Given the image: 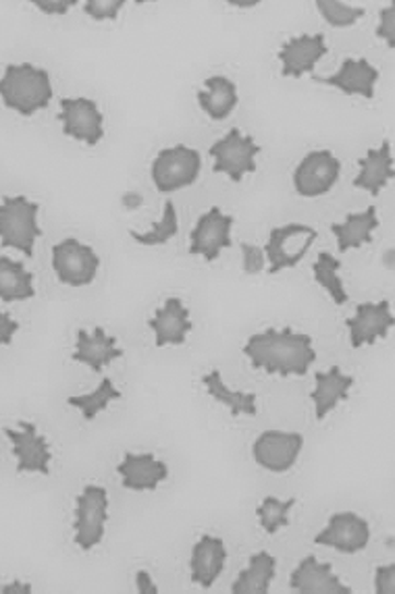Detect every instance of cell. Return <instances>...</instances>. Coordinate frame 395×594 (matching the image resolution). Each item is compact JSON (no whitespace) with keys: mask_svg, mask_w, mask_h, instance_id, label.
Segmentation results:
<instances>
[{"mask_svg":"<svg viewBox=\"0 0 395 594\" xmlns=\"http://www.w3.org/2000/svg\"><path fill=\"white\" fill-rule=\"evenodd\" d=\"M248 570L237 575V580L231 586L233 594H267L270 591V582L275 578L277 561L267 551L254 554L249 557Z\"/></svg>","mask_w":395,"mask_h":594,"instance_id":"27","label":"cell"},{"mask_svg":"<svg viewBox=\"0 0 395 594\" xmlns=\"http://www.w3.org/2000/svg\"><path fill=\"white\" fill-rule=\"evenodd\" d=\"M376 38L387 42L390 48H395V0L379 13Z\"/></svg>","mask_w":395,"mask_h":594,"instance_id":"36","label":"cell"},{"mask_svg":"<svg viewBox=\"0 0 395 594\" xmlns=\"http://www.w3.org/2000/svg\"><path fill=\"white\" fill-rule=\"evenodd\" d=\"M202 168V159L198 150L187 145H173L165 148L152 161V182L161 194H173L184 187H189L198 179Z\"/></svg>","mask_w":395,"mask_h":594,"instance_id":"4","label":"cell"},{"mask_svg":"<svg viewBox=\"0 0 395 594\" xmlns=\"http://www.w3.org/2000/svg\"><path fill=\"white\" fill-rule=\"evenodd\" d=\"M207 92H198L196 98L198 104L202 106V110L207 113L212 121H223L231 115V110L237 104V88L235 83L223 78V75H212L208 78Z\"/></svg>","mask_w":395,"mask_h":594,"instance_id":"26","label":"cell"},{"mask_svg":"<svg viewBox=\"0 0 395 594\" xmlns=\"http://www.w3.org/2000/svg\"><path fill=\"white\" fill-rule=\"evenodd\" d=\"M34 275L21 263L11 258H0V298L2 302H23L36 295L34 291Z\"/></svg>","mask_w":395,"mask_h":594,"instance_id":"29","label":"cell"},{"mask_svg":"<svg viewBox=\"0 0 395 594\" xmlns=\"http://www.w3.org/2000/svg\"><path fill=\"white\" fill-rule=\"evenodd\" d=\"M59 121L62 133L78 142L96 145L103 140V113L92 98H62Z\"/></svg>","mask_w":395,"mask_h":594,"instance_id":"12","label":"cell"},{"mask_svg":"<svg viewBox=\"0 0 395 594\" xmlns=\"http://www.w3.org/2000/svg\"><path fill=\"white\" fill-rule=\"evenodd\" d=\"M360 173L353 179V187L379 196L383 187L395 179L394 156L390 140H383L379 148H371L364 159H360Z\"/></svg>","mask_w":395,"mask_h":594,"instance_id":"23","label":"cell"},{"mask_svg":"<svg viewBox=\"0 0 395 594\" xmlns=\"http://www.w3.org/2000/svg\"><path fill=\"white\" fill-rule=\"evenodd\" d=\"M346 325L350 328L352 348L358 349L362 346H374L379 339L387 337L390 328L395 327V316L387 300L379 304L364 302L356 306V314L346 321Z\"/></svg>","mask_w":395,"mask_h":594,"instance_id":"14","label":"cell"},{"mask_svg":"<svg viewBox=\"0 0 395 594\" xmlns=\"http://www.w3.org/2000/svg\"><path fill=\"white\" fill-rule=\"evenodd\" d=\"M316 387L311 393L314 401L316 420H325L341 401L348 399V393L353 387V376L344 374L339 366H333L329 372H314Z\"/></svg>","mask_w":395,"mask_h":594,"instance_id":"24","label":"cell"},{"mask_svg":"<svg viewBox=\"0 0 395 594\" xmlns=\"http://www.w3.org/2000/svg\"><path fill=\"white\" fill-rule=\"evenodd\" d=\"M371 540V526L358 513H333L329 524L316 534L314 543L332 547L339 554L353 555L364 551Z\"/></svg>","mask_w":395,"mask_h":594,"instance_id":"11","label":"cell"},{"mask_svg":"<svg viewBox=\"0 0 395 594\" xmlns=\"http://www.w3.org/2000/svg\"><path fill=\"white\" fill-rule=\"evenodd\" d=\"M0 96L7 108L23 117H32L34 113L46 108L53 98L50 75L46 69L30 62L9 65L0 82Z\"/></svg>","mask_w":395,"mask_h":594,"instance_id":"2","label":"cell"},{"mask_svg":"<svg viewBox=\"0 0 395 594\" xmlns=\"http://www.w3.org/2000/svg\"><path fill=\"white\" fill-rule=\"evenodd\" d=\"M225 561H228L225 543L217 536L205 534L191 549V557H189L191 580L200 584L202 589H210L217 582V578L223 574Z\"/></svg>","mask_w":395,"mask_h":594,"instance_id":"20","label":"cell"},{"mask_svg":"<svg viewBox=\"0 0 395 594\" xmlns=\"http://www.w3.org/2000/svg\"><path fill=\"white\" fill-rule=\"evenodd\" d=\"M316 237L318 233L314 226L300 225V223L275 226L270 231L269 242L265 247L269 256L270 275H277L279 270H286V268L298 267L309 254L312 244L316 242Z\"/></svg>","mask_w":395,"mask_h":594,"instance_id":"6","label":"cell"},{"mask_svg":"<svg viewBox=\"0 0 395 594\" xmlns=\"http://www.w3.org/2000/svg\"><path fill=\"white\" fill-rule=\"evenodd\" d=\"M329 53L323 34H302L286 42L279 50V61L283 65V78H302L312 73L314 65Z\"/></svg>","mask_w":395,"mask_h":594,"instance_id":"16","label":"cell"},{"mask_svg":"<svg viewBox=\"0 0 395 594\" xmlns=\"http://www.w3.org/2000/svg\"><path fill=\"white\" fill-rule=\"evenodd\" d=\"M179 231V219H177V210L173 202H166L163 210V219L159 223L150 226V231L140 233V231H129L131 240H136L142 246H163L166 242H171Z\"/></svg>","mask_w":395,"mask_h":594,"instance_id":"32","label":"cell"},{"mask_svg":"<svg viewBox=\"0 0 395 594\" xmlns=\"http://www.w3.org/2000/svg\"><path fill=\"white\" fill-rule=\"evenodd\" d=\"M293 505H295V499L281 501L277 497H267L263 505L256 510L260 528L267 534H275L290 526V510Z\"/></svg>","mask_w":395,"mask_h":594,"instance_id":"33","label":"cell"},{"mask_svg":"<svg viewBox=\"0 0 395 594\" xmlns=\"http://www.w3.org/2000/svg\"><path fill=\"white\" fill-rule=\"evenodd\" d=\"M231 226L233 219L223 214L221 208H210L205 212L189 235V254L205 256L214 263L225 247H231Z\"/></svg>","mask_w":395,"mask_h":594,"instance_id":"13","label":"cell"},{"mask_svg":"<svg viewBox=\"0 0 395 594\" xmlns=\"http://www.w3.org/2000/svg\"><path fill=\"white\" fill-rule=\"evenodd\" d=\"M117 399H121V391L113 385L111 378H103V383H101L98 389L92 391V393H88V395L69 397L67 404H69L71 408H78V410L82 411L83 418L90 422V420H94L101 411L106 410L111 401H117Z\"/></svg>","mask_w":395,"mask_h":594,"instance_id":"31","label":"cell"},{"mask_svg":"<svg viewBox=\"0 0 395 594\" xmlns=\"http://www.w3.org/2000/svg\"><path fill=\"white\" fill-rule=\"evenodd\" d=\"M21 431H13L4 427V434L13 445V455L18 459V471H38L48 476L50 474V450L46 439L38 434L36 424L20 422Z\"/></svg>","mask_w":395,"mask_h":594,"instance_id":"15","label":"cell"},{"mask_svg":"<svg viewBox=\"0 0 395 594\" xmlns=\"http://www.w3.org/2000/svg\"><path fill=\"white\" fill-rule=\"evenodd\" d=\"M341 173L339 159L329 150L309 152L293 171V187L302 198L325 196L337 184Z\"/></svg>","mask_w":395,"mask_h":594,"instance_id":"9","label":"cell"},{"mask_svg":"<svg viewBox=\"0 0 395 594\" xmlns=\"http://www.w3.org/2000/svg\"><path fill=\"white\" fill-rule=\"evenodd\" d=\"M2 593L27 594L32 593V586H27V584H18V582H15V584H9V586H4V589H2Z\"/></svg>","mask_w":395,"mask_h":594,"instance_id":"42","label":"cell"},{"mask_svg":"<svg viewBox=\"0 0 395 594\" xmlns=\"http://www.w3.org/2000/svg\"><path fill=\"white\" fill-rule=\"evenodd\" d=\"M202 385L214 401L223 404L231 411V416H256V395L229 389L219 370L205 374Z\"/></svg>","mask_w":395,"mask_h":594,"instance_id":"28","label":"cell"},{"mask_svg":"<svg viewBox=\"0 0 395 594\" xmlns=\"http://www.w3.org/2000/svg\"><path fill=\"white\" fill-rule=\"evenodd\" d=\"M314 82L337 88L346 96H362L371 101L374 96V85L379 82V71L367 59H346L337 69V73L329 78H314Z\"/></svg>","mask_w":395,"mask_h":594,"instance_id":"19","label":"cell"},{"mask_svg":"<svg viewBox=\"0 0 395 594\" xmlns=\"http://www.w3.org/2000/svg\"><path fill=\"white\" fill-rule=\"evenodd\" d=\"M291 591L300 594H350L352 589L341 584V580L333 574L329 563H318L314 555L300 561L295 572L291 574Z\"/></svg>","mask_w":395,"mask_h":594,"instance_id":"17","label":"cell"},{"mask_svg":"<svg viewBox=\"0 0 395 594\" xmlns=\"http://www.w3.org/2000/svg\"><path fill=\"white\" fill-rule=\"evenodd\" d=\"M40 206L30 202L25 196L4 198L0 205V240L2 246L15 247L21 254H34V244L42 235L38 225Z\"/></svg>","mask_w":395,"mask_h":594,"instance_id":"3","label":"cell"},{"mask_svg":"<svg viewBox=\"0 0 395 594\" xmlns=\"http://www.w3.org/2000/svg\"><path fill=\"white\" fill-rule=\"evenodd\" d=\"M242 258H244V270L248 275H258L265 268V254L263 249L254 244H242Z\"/></svg>","mask_w":395,"mask_h":594,"instance_id":"37","label":"cell"},{"mask_svg":"<svg viewBox=\"0 0 395 594\" xmlns=\"http://www.w3.org/2000/svg\"><path fill=\"white\" fill-rule=\"evenodd\" d=\"M244 356L254 369H263L283 378L309 374L316 360L311 335L295 333L293 328H267L252 335L244 346Z\"/></svg>","mask_w":395,"mask_h":594,"instance_id":"1","label":"cell"},{"mask_svg":"<svg viewBox=\"0 0 395 594\" xmlns=\"http://www.w3.org/2000/svg\"><path fill=\"white\" fill-rule=\"evenodd\" d=\"M117 471L124 478L125 489L136 492L156 491L169 476L165 462L156 459L152 453H125Z\"/></svg>","mask_w":395,"mask_h":594,"instance_id":"18","label":"cell"},{"mask_svg":"<svg viewBox=\"0 0 395 594\" xmlns=\"http://www.w3.org/2000/svg\"><path fill=\"white\" fill-rule=\"evenodd\" d=\"M108 522V492L98 485H88L75 499V545L90 551L103 543L104 526Z\"/></svg>","mask_w":395,"mask_h":594,"instance_id":"5","label":"cell"},{"mask_svg":"<svg viewBox=\"0 0 395 594\" xmlns=\"http://www.w3.org/2000/svg\"><path fill=\"white\" fill-rule=\"evenodd\" d=\"M379 226V217L376 208L369 206L362 212H352L346 217L344 223L332 225L333 235L337 240L339 252H348L362 247L364 244L373 242V231Z\"/></svg>","mask_w":395,"mask_h":594,"instance_id":"25","label":"cell"},{"mask_svg":"<svg viewBox=\"0 0 395 594\" xmlns=\"http://www.w3.org/2000/svg\"><path fill=\"white\" fill-rule=\"evenodd\" d=\"M374 593L395 594V563L376 568V572H374Z\"/></svg>","mask_w":395,"mask_h":594,"instance_id":"38","label":"cell"},{"mask_svg":"<svg viewBox=\"0 0 395 594\" xmlns=\"http://www.w3.org/2000/svg\"><path fill=\"white\" fill-rule=\"evenodd\" d=\"M316 9L333 27H352L353 23L364 18V9H356L352 4L335 0H318Z\"/></svg>","mask_w":395,"mask_h":594,"instance_id":"34","label":"cell"},{"mask_svg":"<svg viewBox=\"0 0 395 594\" xmlns=\"http://www.w3.org/2000/svg\"><path fill=\"white\" fill-rule=\"evenodd\" d=\"M124 7V0H88V2L83 4V11H85L92 20H115Z\"/></svg>","mask_w":395,"mask_h":594,"instance_id":"35","label":"cell"},{"mask_svg":"<svg viewBox=\"0 0 395 594\" xmlns=\"http://www.w3.org/2000/svg\"><path fill=\"white\" fill-rule=\"evenodd\" d=\"M53 268L65 286L85 288L94 281L101 258L92 247L69 237L53 247Z\"/></svg>","mask_w":395,"mask_h":594,"instance_id":"8","label":"cell"},{"mask_svg":"<svg viewBox=\"0 0 395 594\" xmlns=\"http://www.w3.org/2000/svg\"><path fill=\"white\" fill-rule=\"evenodd\" d=\"M233 4H237V7H256V2H233Z\"/></svg>","mask_w":395,"mask_h":594,"instance_id":"43","label":"cell"},{"mask_svg":"<svg viewBox=\"0 0 395 594\" xmlns=\"http://www.w3.org/2000/svg\"><path fill=\"white\" fill-rule=\"evenodd\" d=\"M73 4L75 0H34V7H38L46 15H65Z\"/></svg>","mask_w":395,"mask_h":594,"instance_id":"39","label":"cell"},{"mask_svg":"<svg viewBox=\"0 0 395 594\" xmlns=\"http://www.w3.org/2000/svg\"><path fill=\"white\" fill-rule=\"evenodd\" d=\"M136 582H138V593H142V594L159 593V589H156V584L152 582V578H150V574H148V572H144V570H140V572L136 574Z\"/></svg>","mask_w":395,"mask_h":594,"instance_id":"41","label":"cell"},{"mask_svg":"<svg viewBox=\"0 0 395 594\" xmlns=\"http://www.w3.org/2000/svg\"><path fill=\"white\" fill-rule=\"evenodd\" d=\"M339 267H341V263L335 256H332L329 252H321L314 267H312V275H314V281L329 293L333 302L337 306H344L350 298L344 288V281L337 275Z\"/></svg>","mask_w":395,"mask_h":594,"instance_id":"30","label":"cell"},{"mask_svg":"<svg viewBox=\"0 0 395 594\" xmlns=\"http://www.w3.org/2000/svg\"><path fill=\"white\" fill-rule=\"evenodd\" d=\"M18 328H20V325L7 312L0 314V339H2V346H11L13 335L18 333Z\"/></svg>","mask_w":395,"mask_h":594,"instance_id":"40","label":"cell"},{"mask_svg":"<svg viewBox=\"0 0 395 594\" xmlns=\"http://www.w3.org/2000/svg\"><path fill=\"white\" fill-rule=\"evenodd\" d=\"M260 145L249 136H242L240 129H231L228 136L210 145V156L214 159V173H225L231 182H242L246 173L256 171V156L260 154Z\"/></svg>","mask_w":395,"mask_h":594,"instance_id":"7","label":"cell"},{"mask_svg":"<svg viewBox=\"0 0 395 594\" xmlns=\"http://www.w3.org/2000/svg\"><path fill=\"white\" fill-rule=\"evenodd\" d=\"M148 327L154 330L156 348L166 346H184L187 333L191 330L189 310L179 298H169L165 306L159 307L154 318L148 321Z\"/></svg>","mask_w":395,"mask_h":594,"instance_id":"21","label":"cell"},{"mask_svg":"<svg viewBox=\"0 0 395 594\" xmlns=\"http://www.w3.org/2000/svg\"><path fill=\"white\" fill-rule=\"evenodd\" d=\"M304 447V436L298 432L265 431L252 445L254 462L265 470L283 474L291 470Z\"/></svg>","mask_w":395,"mask_h":594,"instance_id":"10","label":"cell"},{"mask_svg":"<svg viewBox=\"0 0 395 594\" xmlns=\"http://www.w3.org/2000/svg\"><path fill=\"white\" fill-rule=\"evenodd\" d=\"M119 358H124V351L117 348V339L108 337L103 327L94 328V333H88L83 328L75 330V351L71 356L73 362L101 372L106 364Z\"/></svg>","mask_w":395,"mask_h":594,"instance_id":"22","label":"cell"}]
</instances>
